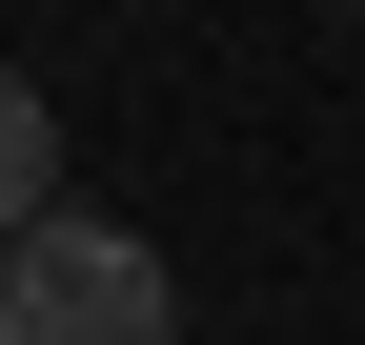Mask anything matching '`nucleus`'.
Masks as SVG:
<instances>
[{
    "label": "nucleus",
    "mask_w": 365,
    "mask_h": 345,
    "mask_svg": "<svg viewBox=\"0 0 365 345\" xmlns=\"http://www.w3.org/2000/svg\"><path fill=\"white\" fill-rule=\"evenodd\" d=\"M0 345H182V284H163V244L143 224H41V244H0Z\"/></svg>",
    "instance_id": "1"
},
{
    "label": "nucleus",
    "mask_w": 365,
    "mask_h": 345,
    "mask_svg": "<svg viewBox=\"0 0 365 345\" xmlns=\"http://www.w3.org/2000/svg\"><path fill=\"white\" fill-rule=\"evenodd\" d=\"M61 224V122H41V81L0 61V244H41Z\"/></svg>",
    "instance_id": "2"
}]
</instances>
